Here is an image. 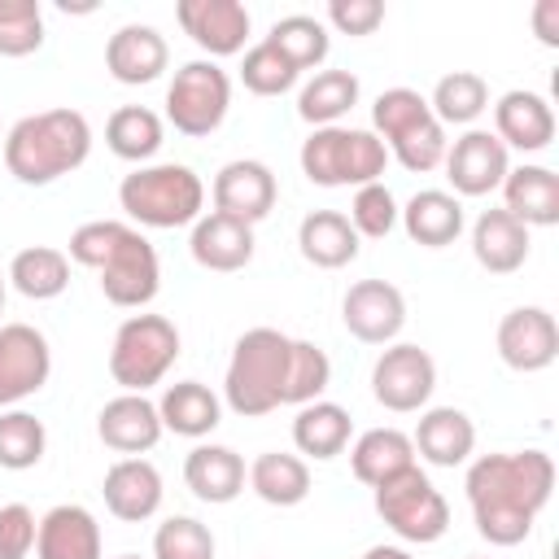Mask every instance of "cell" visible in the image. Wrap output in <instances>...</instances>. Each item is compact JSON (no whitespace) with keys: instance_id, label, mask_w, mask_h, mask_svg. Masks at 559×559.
<instances>
[{"instance_id":"cell-1","label":"cell","mask_w":559,"mask_h":559,"mask_svg":"<svg viewBox=\"0 0 559 559\" xmlns=\"http://www.w3.org/2000/svg\"><path fill=\"white\" fill-rule=\"evenodd\" d=\"M467 502L476 533L489 546H520L555 489V459L546 450H507L480 454L467 467Z\"/></svg>"},{"instance_id":"cell-2","label":"cell","mask_w":559,"mask_h":559,"mask_svg":"<svg viewBox=\"0 0 559 559\" xmlns=\"http://www.w3.org/2000/svg\"><path fill=\"white\" fill-rule=\"evenodd\" d=\"M79 266L96 271L105 301L122 310H144L162 288V262L148 236L118 218H92L70 231V253Z\"/></svg>"},{"instance_id":"cell-3","label":"cell","mask_w":559,"mask_h":559,"mask_svg":"<svg viewBox=\"0 0 559 559\" xmlns=\"http://www.w3.org/2000/svg\"><path fill=\"white\" fill-rule=\"evenodd\" d=\"M92 153V122L79 109H39L9 127L4 166L26 188H48Z\"/></svg>"},{"instance_id":"cell-4","label":"cell","mask_w":559,"mask_h":559,"mask_svg":"<svg viewBox=\"0 0 559 559\" xmlns=\"http://www.w3.org/2000/svg\"><path fill=\"white\" fill-rule=\"evenodd\" d=\"M288 358H293V336H284L280 328H249L231 345L223 402L245 419L280 411L284 384H288Z\"/></svg>"},{"instance_id":"cell-5","label":"cell","mask_w":559,"mask_h":559,"mask_svg":"<svg viewBox=\"0 0 559 559\" xmlns=\"http://www.w3.org/2000/svg\"><path fill=\"white\" fill-rule=\"evenodd\" d=\"M118 205L140 227L175 231V227H192L201 218L205 183L183 162H148V166H135L118 183Z\"/></svg>"},{"instance_id":"cell-6","label":"cell","mask_w":559,"mask_h":559,"mask_svg":"<svg viewBox=\"0 0 559 559\" xmlns=\"http://www.w3.org/2000/svg\"><path fill=\"white\" fill-rule=\"evenodd\" d=\"M301 175L319 188H367L380 183L389 148L367 127H314L297 153Z\"/></svg>"},{"instance_id":"cell-7","label":"cell","mask_w":559,"mask_h":559,"mask_svg":"<svg viewBox=\"0 0 559 559\" xmlns=\"http://www.w3.org/2000/svg\"><path fill=\"white\" fill-rule=\"evenodd\" d=\"M179 328L166 314H131L118 323L109 345V376L122 393H148L166 380L179 358Z\"/></svg>"},{"instance_id":"cell-8","label":"cell","mask_w":559,"mask_h":559,"mask_svg":"<svg viewBox=\"0 0 559 559\" xmlns=\"http://www.w3.org/2000/svg\"><path fill=\"white\" fill-rule=\"evenodd\" d=\"M371 493H376V515L389 524L393 537H402L411 546H432L445 537L450 502L441 498V489L428 480V472L419 463L397 472L393 480L376 485Z\"/></svg>"},{"instance_id":"cell-9","label":"cell","mask_w":559,"mask_h":559,"mask_svg":"<svg viewBox=\"0 0 559 559\" xmlns=\"http://www.w3.org/2000/svg\"><path fill=\"white\" fill-rule=\"evenodd\" d=\"M231 109V79L218 61L210 57H197V61H183L166 87V122L179 131V135H214L223 127Z\"/></svg>"},{"instance_id":"cell-10","label":"cell","mask_w":559,"mask_h":559,"mask_svg":"<svg viewBox=\"0 0 559 559\" xmlns=\"http://www.w3.org/2000/svg\"><path fill=\"white\" fill-rule=\"evenodd\" d=\"M432 389H437V362L424 345L393 341V345L380 349V358L371 367V397L384 411H393V415L424 411Z\"/></svg>"},{"instance_id":"cell-11","label":"cell","mask_w":559,"mask_h":559,"mask_svg":"<svg viewBox=\"0 0 559 559\" xmlns=\"http://www.w3.org/2000/svg\"><path fill=\"white\" fill-rule=\"evenodd\" d=\"M52 376L48 336L31 323H0V406L35 397Z\"/></svg>"},{"instance_id":"cell-12","label":"cell","mask_w":559,"mask_h":559,"mask_svg":"<svg viewBox=\"0 0 559 559\" xmlns=\"http://www.w3.org/2000/svg\"><path fill=\"white\" fill-rule=\"evenodd\" d=\"M341 323L362 345H393L406 328V297L389 280H358L341 297Z\"/></svg>"},{"instance_id":"cell-13","label":"cell","mask_w":559,"mask_h":559,"mask_svg":"<svg viewBox=\"0 0 559 559\" xmlns=\"http://www.w3.org/2000/svg\"><path fill=\"white\" fill-rule=\"evenodd\" d=\"M498 358L520 371V376H533V371H546L555 358H559V323L546 306H515L502 314L498 323Z\"/></svg>"},{"instance_id":"cell-14","label":"cell","mask_w":559,"mask_h":559,"mask_svg":"<svg viewBox=\"0 0 559 559\" xmlns=\"http://www.w3.org/2000/svg\"><path fill=\"white\" fill-rule=\"evenodd\" d=\"M445 179L454 188V197H489L502 188L507 170H511V157L502 148V140L493 131H480V127H467L450 148H445Z\"/></svg>"},{"instance_id":"cell-15","label":"cell","mask_w":559,"mask_h":559,"mask_svg":"<svg viewBox=\"0 0 559 559\" xmlns=\"http://www.w3.org/2000/svg\"><path fill=\"white\" fill-rule=\"evenodd\" d=\"M214 214H227L236 223H262L271 210H275V197H280V183H275V170L258 157H236L227 162L218 175H214Z\"/></svg>"},{"instance_id":"cell-16","label":"cell","mask_w":559,"mask_h":559,"mask_svg":"<svg viewBox=\"0 0 559 559\" xmlns=\"http://www.w3.org/2000/svg\"><path fill=\"white\" fill-rule=\"evenodd\" d=\"M175 17L183 26V35L214 57H236L245 52V39H249V9L240 0H179L175 4Z\"/></svg>"},{"instance_id":"cell-17","label":"cell","mask_w":559,"mask_h":559,"mask_svg":"<svg viewBox=\"0 0 559 559\" xmlns=\"http://www.w3.org/2000/svg\"><path fill=\"white\" fill-rule=\"evenodd\" d=\"M162 419H157V402H148L144 393H118L100 406L96 415V437L122 454V459H140L162 441Z\"/></svg>"},{"instance_id":"cell-18","label":"cell","mask_w":559,"mask_h":559,"mask_svg":"<svg viewBox=\"0 0 559 559\" xmlns=\"http://www.w3.org/2000/svg\"><path fill=\"white\" fill-rule=\"evenodd\" d=\"M166 66H170V48L162 31L148 22H127L105 39V70L127 87H144L162 79Z\"/></svg>"},{"instance_id":"cell-19","label":"cell","mask_w":559,"mask_h":559,"mask_svg":"<svg viewBox=\"0 0 559 559\" xmlns=\"http://www.w3.org/2000/svg\"><path fill=\"white\" fill-rule=\"evenodd\" d=\"M493 135L502 140V148H520V153H542L555 140V109L542 92L528 87H511L498 96L493 105Z\"/></svg>"},{"instance_id":"cell-20","label":"cell","mask_w":559,"mask_h":559,"mask_svg":"<svg viewBox=\"0 0 559 559\" xmlns=\"http://www.w3.org/2000/svg\"><path fill=\"white\" fill-rule=\"evenodd\" d=\"M100 493H105V507L114 520L122 524H144L157 515L162 507V472L148 463V459H118L109 463L105 480H100Z\"/></svg>"},{"instance_id":"cell-21","label":"cell","mask_w":559,"mask_h":559,"mask_svg":"<svg viewBox=\"0 0 559 559\" xmlns=\"http://www.w3.org/2000/svg\"><path fill=\"white\" fill-rule=\"evenodd\" d=\"M188 253H192V262H197V266L218 271V275L245 271V266L253 262V227L210 210V214H201V218L192 223Z\"/></svg>"},{"instance_id":"cell-22","label":"cell","mask_w":559,"mask_h":559,"mask_svg":"<svg viewBox=\"0 0 559 559\" xmlns=\"http://www.w3.org/2000/svg\"><path fill=\"white\" fill-rule=\"evenodd\" d=\"M245 480H249V467L245 459L231 450V445H214V441H201L192 445V454L183 459V485L192 489V498L210 502V507H227L245 493Z\"/></svg>"},{"instance_id":"cell-23","label":"cell","mask_w":559,"mask_h":559,"mask_svg":"<svg viewBox=\"0 0 559 559\" xmlns=\"http://www.w3.org/2000/svg\"><path fill=\"white\" fill-rule=\"evenodd\" d=\"M100 524L87 507L61 502L39 515L35 559H100Z\"/></svg>"},{"instance_id":"cell-24","label":"cell","mask_w":559,"mask_h":559,"mask_svg":"<svg viewBox=\"0 0 559 559\" xmlns=\"http://www.w3.org/2000/svg\"><path fill=\"white\" fill-rule=\"evenodd\" d=\"M415 454L432 467H459L472 459L476 450V424L467 419V411L459 406H428L415 424V437H411Z\"/></svg>"},{"instance_id":"cell-25","label":"cell","mask_w":559,"mask_h":559,"mask_svg":"<svg viewBox=\"0 0 559 559\" xmlns=\"http://www.w3.org/2000/svg\"><path fill=\"white\" fill-rule=\"evenodd\" d=\"M502 210L511 218H520L528 231L555 227L559 223V175L550 166H537V162L511 166L502 179Z\"/></svg>"},{"instance_id":"cell-26","label":"cell","mask_w":559,"mask_h":559,"mask_svg":"<svg viewBox=\"0 0 559 559\" xmlns=\"http://www.w3.org/2000/svg\"><path fill=\"white\" fill-rule=\"evenodd\" d=\"M528 249H533V231L511 218L502 205L498 210H485L476 223H472V258L489 271V275H511L528 262Z\"/></svg>"},{"instance_id":"cell-27","label":"cell","mask_w":559,"mask_h":559,"mask_svg":"<svg viewBox=\"0 0 559 559\" xmlns=\"http://www.w3.org/2000/svg\"><path fill=\"white\" fill-rule=\"evenodd\" d=\"M157 419H162L166 432L188 437V441H201V437H210L223 424V397L210 384H201V380H179V384H166L162 389Z\"/></svg>"},{"instance_id":"cell-28","label":"cell","mask_w":559,"mask_h":559,"mask_svg":"<svg viewBox=\"0 0 559 559\" xmlns=\"http://www.w3.org/2000/svg\"><path fill=\"white\" fill-rule=\"evenodd\" d=\"M397 223L406 227V236H411L415 245H424V249H445V245H454V240L463 236V201H459L454 192L424 188V192H415V197L402 205Z\"/></svg>"},{"instance_id":"cell-29","label":"cell","mask_w":559,"mask_h":559,"mask_svg":"<svg viewBox=\"0 0 559 559\" xmlns=\"http://www.w3.org/2000/svg\"><path fill=\"white\" fill-rule=\"evenodd\" d=\"M358 231L349 227V218L341 210H310L297 227V249L310 266L319 271H341L358 258Z\"/></svg>"},{"instance_id":"cell-30","label":"cell","mask_w":559,"mask_h":559,"mask_svg":"<svg viewBox=\"0 0 559 559\" xmlns=\"http://www.w3.org/2000/svg\"><path fill=\"white\" fill-rule=\"evenodd\" d=\"M349 432H354V419H349V411L341 402L319 397V402L297 406V419H293V445H297V454L328 463V459H336V454L349 450Z\"/></svg>"},{"instance_id":"cell-31","label":"cell","mask_w":559,"mask_h":559,"mask_svg":"<svg viewBox=\"0 0 559 559\" xmlns=\"http://www.w3.org/2000/svg\"><path fill=\"white\" fill-rule=\"evenodd\" d=\"M406 467H415V445H411V437L402 428H367L349 445V472L371 489L393 480Z\"/></svg>"},{"instance_id":"cell-32","label":"cell","mask_w":559,"mask_h":559,"mask_svg":"<svg viewBox=\"0 0 559 559\" xmlns=\"http://www.w3.org/2000/svg\"><path fill=\"white\" fill-rule=\"evenodd\" d=\"M358 74L349 70H314V79L297 92V114L310 127H341V118L358 105Z\"/></svg>"},{"instance_id":"cell-33","label":"cell","mask_w":559,"mask_h":559,"mask_svg":"<svg viewBox=\"0 0 559 559\" xmlns=\"http://www.w3.org/2000/svg\"><path fill=\"white\" fill-rule=\"evenodd\" d=\"M249 489L266 502V507H297L310 493V467L301 454H284V450H266L249 463Z\"/></svg>"},{"instance_id":"cell-34","label":"cell","mask_w":559,"mask_h":559,"mask_svg":"<svg viewBox=\"0 0 559 559\" xmlns=\"http://www.w3.org/2000/svg\"><path fill=\"white\" fill-rule=\"evenodd\" d=\"M4 280L31 301H52V297H61L70 288V258L61 249H52V245H31V249L13 253Z\"/></svg>"},{"instance_id":"cell-35","label":"cell","mask_w":559,"mask_h":559,"mask_svg":"<svg viewBox=\"0 0 559 559\" xmlns=\"http://www.w3.org/2000/svg\"><path fill=\"white\" fill-rule=\"evenodd\" d=\"M162 140H166V122L144 105H122L105 122L109 153L122 157V162H135V166H148V157H157Z\"/></svg>"},{"instance_id":"cell-36","label":"cell","mask_w":559,"mask_h":559,"mask_svg":"<svg viewBox=\"0 0 559 559\" xmlns=\"http://www.w3.org/2000/svg\"><path fill=\"white\" fill-rule=\"evenodd\" d=\"M428 109L441 127H472L489 109V83L476 70H450L437 79Z\"/></svg>"},{"instance_id":"cell-37","label":"cell","mask_w":559,"mask_h":559,"mask_svg":"<svg viewBox=\"0 0 559 559\" xmlns=\"http://www.w3.org/2000/svg\"><path fill=\"white\" fill-rule=\"evenodd\" d=\"M266 44H271L275 52H284L297 74H301V70H319V66L328 61V52H332L328 26H323L319 17H310V13H288V17H280V22L271 26Z\"/></svg>"},{"instance_id":"cell-38","label":"cell","mask_w":559,"mask_h":559,"mask_svg":"<svg viewBox=\"0 0 559 559\" xmlns=\"http://www.w3.org/2000/svg\"><path fill=\"white\" fill-rule=\"evenodd\" d=\"M48 450V428L31 411H4L0 415V467L4 472H31Z\"/></svg>"},{"instance_id":"cell-39","label":"cell","mask_w":559,"mask_h":559,"mask_svg":"<svg viewBox=\"0 0 559 559\" xmlns=\"http://www.w3.org/2000/svg\"><path fill=\"white\" fill-rule=\"evenodd\" d=\"M424 118H432V109H428V96H419L415 87H389L371 105V131L384 148L393 140H402L411 127H419Z\"/></svg>"},{"instance_id":"cell-40","label":"cell","mask_w":559,"mask_h":559,"mask_svg":"<svg viewBox=\"0 0 559 559\" xmlns=\"http://www.w3.org/2000/svg\"><path fill=\"white\" fill-rule=\"evenodd\" d=\"M332 384V358L314 341H293L288 358V384H284V406H306L319 402L323 389Z\"/></svg>"},{"instance_id":"cell-41","label":"cell","mask_w":559,"mask_h":559,"mask_svg":"<svg viewBox=\"0 0 559 559\" xmlns=\"http://www.w3.org/2000/svg\"><path fill=\"white\" fill-rule=\"evenodd\" d=\"M297 79L301 74L293 70V61L284 52H275L266 39L253 44V48H245V57H240V83L253 96H284V92L297 87Z\"/></svg>"},{"instance_id":"cell-42","label":"cell","mask_w":559,"mask_h":559,"mask_svg":"<svg viewBox=\"0 0 559 559\" xmlns=\"http://www.w3.org/2000/svg\"><path fill=\"white\" fill-rule=\"evenodd\" d=\"M44 48L39 0H0V57H31Z\"/></svg>"},{"instance_id":"cell-43","label":"cell","mask_w":559,"mask_h":559,"mask_svg":"<svg viewBox=\"0 0 559 559\" xmlns=\"http://www.w3.org/2000/svg\"><path fill=\"white\" fill-rule=\"evenodd\" d=\"M214 533L192 515H170L153 533V559H214Z\"/></svg>"},{"instance_id":"cell-44","label":"cell","mask_w":559,"mask_h":559,"mask_svg":"<svg viewBox=\"0 0 559 559\" xmlns=\"http://www.w3.org/2000/svg\"><path fill=\"white\" fill-rule=\"evenodd\" d=\"M397 197L384 188V183H367V188H354V201H349V227L358 231V240H384L393 227H397Z\"/></svg>"},{"instance_id":"cell-45","label":"cell","mask_w":559,"mask_h":559,"mask_svg":"<svg viewBox=\"0 0 559 559\" xmlns=\"http://www.w3.org/2000/svg\"><path fill=\"white\" fill-rule=\"evenodd\" d=\"M445 148H450L445 127L437 118H424L419 127H411L402 140L389 144V157H397L411 175H428V170H437L445 162Z\"/></svg>"},{"instance_id":"cell-46","label":"cell","mask_w":559,"mask_h":559,"mask_svg":"<svg viewBox=\"0 0 559 559\" xmlns=\"http://www.w3.org/2000/svg\"><path fill=\"white\" fill-rule=\"evenodd\" d=\"M39 520L26 502H4L0 507V559H26L35 550Z\"/></svg>"},{"instance_id":"cell-47","label":"cell","mask_w":559,"mask_h":559,"mask_svg":"<svg viewBox=\"0 0 559 559\" xmlns=\"http://www.w3.org/2000/svg\"><path fill=\"white\" fill-rule=\"evenodd\" d=\"M380 22H384V4L380 0H328V22L323 26H336L341 35L362 39Z\"/></svg>"},{"instance_id":"cell-48","label":"cell","mask_w":559,"mask_h":559,"mask_svg":"<svg viewBox=\"0 0 559 559\" xmlns=\"http://www.w3.org/2000/svg\"><path fill=\"white\" fill-rule=\"evenodd\" d=\"M533 31L546 48H559V0H542L533 9Z\"/></svg>"},{"instance_id":"cell-49","label":"cell","mask_w":559,"mask_h":559,"mask_svg":"<svg viewBox=\"0 0 559 559\" xmlns=\"http://www.w3.org/2000/svg\"><path fill=\"white\" fill-rule=\"evenodd\" d=\"M362 559H415L406 546H371Z\"/></svg>"},{"instance_id":"cell-50","label":"cell","mask_w":559,"mask_h":559,"mask_svg":"<svg viewBox=\"0 0 559 559\" xmlns=\"http://www.w3.org/2000/svg\"><path fill=\"white\" fill-rule=\"evenodd\" d=\"M0 310H4V275H0Z\"/></svg>"},{"instance_id":"cell-51","label":"cell","mask_w":559,"mask_h":559,"mask_svg":"<svg viewBox=\"0 0 559 559\" xmlns=\"http://www.w3.org/2000/svg\"><path fill=\"white\" fill-rule=\"evenodd\" d=\"M118 559H144V555H118Z\"/></svg>"},{"instance_id":"cell-52","label":"cell","mask_w":559,"mask_h":559,"mask_svg":"<svg viewBox=\"0 0 559 559\" xmlns=\"http://www.w3.org/2000/svg\"><path fill=\"white\" fill-rule=\"evenodd\" d=\"M472 559H480V555H472Z\"/></svg>"}]
</instances>
